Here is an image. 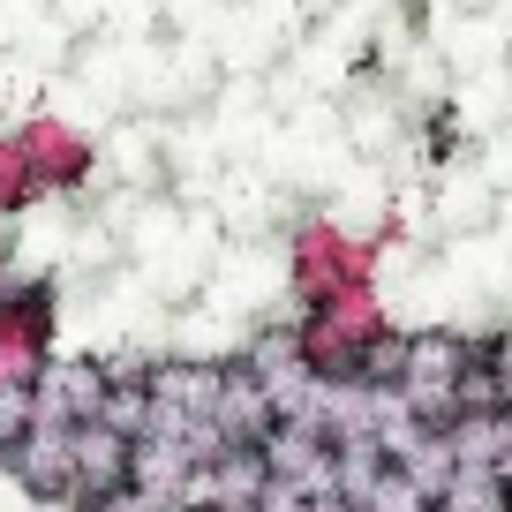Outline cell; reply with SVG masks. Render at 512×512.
I'll return each mask as SVG.
<instances>
[{"mask_svg":"<svg viewBox=\"0 0 512 512\" xmlns=\"http://www.w3.org/2000/svg\"><path fill=\"white\" fill-rule=\"evenodd\" d=\"M497 392H505V407H512V339H497Z\"/></svg>","mask_w":512,"mask_h":512,"instance_id":"cell-5","label":"cell"},{"mask_svg":"<svg viewBox=\"0 0 512 512\" xmlns=\"http://www.w3.org/2000/svg\"><path fill=\"white\" fill-rule=\"evenodd\" d=\"M362 512H430V497H422V490H415V482H407V475H400V467H392V475H384V482H377V490H369V497H362Z\"/></svg>","mask_w":512,"mask_h":512,"instance_id":"cell-2","label":"cell"},{"mask_svg":"<svg viewBox=\"0 0 512 512\" xmlns=\"http://www.w3.org/2000/svg\"><path fill=\"white\" fill-rule=\"evenodd\" d=\"M490 189H482V181H445V211H437V219L452 226V234H482V226H490Z\"/></svg>","mask_w":512,"mask_h":512,"instance_id":"cell-1","label":"cell"},{"mask_svg":"<svg viewBox=\"0 0 512 512\" xmlns=\"http://www.w3.org/2000/svg\"><path fill=\"white\" fill-rule=\"evenodd\" d=\"M23 430H31V392H16V384H0V445H16Z\"/></svg>","mask_w":512,"mask_h":512,"instance_id":"cell-3","label":"cell"},{"mask_svg":"<svg viewBox=\"0 0 512 512\" xmlns=\"http://www.w3.org/2000/svg\"><path fill=\"white\" fill-rule=\"evenodd\" d=\"M490 181H497V189H512V136L490 151Z\"/></svg>","mask_w":512,"mask_h":512,"instance_id":"cell-4","label":"cell"}]
</instances>
